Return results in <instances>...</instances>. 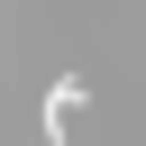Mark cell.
I'll return each mask as SVG.
<instances>
[{
    "mask_svg": "<svg viewBox=\"0 0 146 146\" xmlns=\"http://www.w3.org/2000/svg\"><path fill=\"white\" fill-rule=\"evenodd\" d=\"M82 100H91V82H82V73H55L46 100H36V137H46V146H73V110H82Z\"/></svg>",
    "mask_w": 146,
    "mask_h": 146,
    "instance_id": "6da1fadb",
    "label": "cell"
}]
</instances>
